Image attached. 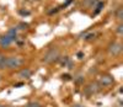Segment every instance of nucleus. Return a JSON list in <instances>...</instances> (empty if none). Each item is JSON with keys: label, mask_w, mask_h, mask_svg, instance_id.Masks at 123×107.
I'll list each match as a JSON object with an SVG mask.
<instances>
[{"label": "nucleus", "mask_w": 123, "mask_h": 107, "mask_svg": "<svg viewBox=\"0 0 123 107\" xmlns=\"http://www.w3.org/2000/svg\"><path fill=\"white\" fill-rule=\"evenodd\" d=\"M16 37H17V28H10L4 36L0 37V47L3 48L9 47L12 42L16 41Z\"/></svg>", "instance_id": "f257e3e1"}, {"label": "nucleus", "mask_w": 123, "mask_h": 107, "mask_svg": "<svg viewBox=\"0 0 123 107\" xmlns=\"http://www.w3.org/2000/svg\"><path fill=\"white\" fill-rule=\"evenodd\" d=\"M59 57H60V54H59L58 48L52 47V48H49V49L46 52V54H44L43 58H42V62L46 63V64H50V63H54V62L59 60Z\"/></svg>", "instance_id": "f03ea898"}, {"label": "nucleus", "mask_w": 123, "mask_h": 107, "mask_svg": "<svg viewBox=\"0 0 123 107\" xmlns=\"http://www.w3.org/2000/svg\"><path fill=\"white\" fill-rule=\"evenodd\" d=\"M24 64V58L22 57H6L5 62V68L6 69H17L22 67Z\"/></svg>", "instance_id": "7ed1b4c3"}, {"label": "nucleus", "mask_w": 123, "mask_h": 107, "mask_svg": "<svg viewBox=\"0 0 123 107\" xmlns=\"http://www.w3.org/2000/svg\"><path fill=\"white\" fill-rule=\"evenodd\" d=\"M122 49H123V47H122V44L119 43V42H113V43H111L108 46V53L113 57L119 56L122 53Z\"/></svg>", "instance_id": "20e7f679"}, {"label": "nucleus", "mask_w": 123, "mask_h": 107, "mask_svg": "<svg viewBox=\"0 0 123 107\" xmlns=\"http://www.w3.org/2000/svg\"><path fill=\"white\" fill-rule=\"evenodd\" d=\"M115 82V79L112 75H108V74H105V75H101L98 78V85L100 86H111L112 84Z\"/></svg>", "instance_id": "39448f33"}, {"label": "nucleus", "mask_w": 123, "mask_h": 107, "mask_svg": "<svg viewBox=\"0 0 123 107\" xmlns=\"http://www.w3.org/2000/svg\"><path fill=\"white\" fill-rule=\"evenodd\" d=\"M31 75H32V71H31L28 68H24L22 70L18 71V78L20 79H30Z\"/></svg>", "instance_id": "423d86ee"}, {"label": "nucleus", "mask_w": 123, "mask_h": 107, "mask_svg": "<svg viewBox=\"0 0 123 107\" xmlns=\"http://www.w3.org/2000/svg\"><path fill=\"white\" fill-rule=\"evenodd\" d=\"M98 90H100V85L96 84V82L89 84L87 88H86V91H87L89 94H96V92H98Z\"/></svg>", "instance_id": "0eeeda50"}, {"label": "nucleus", "mask_w": 123, "mask_h": 107, "mask_svg": "<svg viewBox=\"0 0 123 107\" xmlns=\"http://www.w3.org/2000/svg\"><path fill=\"white\" fill-rule=\"evenodd\" d=\"M59 59H60V58H59ZM60 63H62V65L68 67V68H71V65H73V63H71V60H70L68 57L62 58V59H60Z\"/></svg>", "instance_id": "6e6552de"}, {"label": "nucleus", "mask_w": 123, "mask_h": 107, "mask_svg": "<svg viewBox=\"0 0 123 107\" xmlns=\"http://www.w3.org/2000/svg\"><path fill=\"white\" fill-rule=\"evenodd\" d=\"M5 62H6V57L0 53V69H5Z\"/></svg>", "instance_id": "1a4fd4ad"}, {"label": "nucleus", "mask_w": 123, "mask_h": 107, "mask_svg": "<svg viewBox=\"0 0 123 107\" xmlns=\"http://www.w3.org/2000/svg\"><path fill=\"white\" fill-rule=\"evenodd\" d=\"M116 17H117L118 20H122V17H123V9H122V7H119V9L117 10V13H116Z\"/></svg>", "instance_id": "9d476101"}, {"label": "nucleus", "mask_w": 123, "mask_h": 107, "mask_svg": "<svg viewBox=\"0 0 123 107\" xmlns=\"http://www.w3.org/2000/svg\"><path fill=\"white\" fill-rule=\"evenodd\" d=\"M95 33H92V32H91V33H87V35H85V39L86 41H90V39H92V38H95Z\"/></svg>", "instance_id": "9b49d317"}, {"label": "nucleus", "mask_w": 123, "mask_h": 107, "mask_svg": "<svg viewBox=\"0 0 123 107\" xmlns=\"http://www.w3.org/2000/svg\"><path fill=\"white\" fill-rule=\"evenodd\" d=\"M104 7V3H98L97 4V6H96V11H95V14H98L100 11H101V9Z\"/></svg>", "instance_id": "f8f14e48"}, {"label": "nucleus", "mask_w": 123, "mask_h": 107, "mask_svg": "<svg viewBox=\"0 0 123 107\" xmlns=\"http://www.w3.org/2000/svg\"><path fill=\"white\" fill-rule=\"evenodd\" d=\"M27 107H41V105L38 102H30L27 105Z\"/></svg>", "instance_id": "ddd939ff"}, {"label": "nucleus", "mask_w": 123, "mask_h": 107, "mask_svg": "<svg viewBox=\"0 0 123 107\" xmlns=\"http://www.w3.org/2000/svg\"><path fill=\"white\" fill-rule=\"evenodd\" d=\"M117 32H118L119 35L123 33V25H122V24H119V25L117 26Z\"/></svg>", "instance_id": "4468645a"}, {"label": "nucleus", "mask_w": 123, "mask_h": 107, "mask_svg": "<svg viewBox=\"0 0 123 107\" xmlns=\"http://www.w3.org/2000/svg\"><path fill=\"white\" fill-rule=\"evenodd\" d=\"M62 78H63L64 80H70V75H68V74H65V75H63Z\"/></svg>", "instance_id": "2eb2a0df"}, {"label": "nucleus", "mask_w": 123, "mask_h": 107, "mask_svg": "<svg viewBox=\"0 0 123 107\" xmlns=\"http://www.w3.org/2000/svg\"><path fill=\"white\" fill-rule=\"evenodd\" d=\"M20 14H21V15H30L28 11H20Z\"/></svg>", "instance_id": "dca6fc26"}, {"label": "nucleus", "mask_w": 123, "mask_h": 107, "mask_svg": "<svg viewBox=\"0 0 123 107\" xmlns=\"http://www.w3.org/2000/svg\"><path fill=\"white\" fill-rule=\"evenodd\" d=\"M0 107H4V105H1V103H0Z\"/></svg>", "instance_id": "f3484780"}, {"label": "nucleus", "mask_w": 123, "mask_h": 107, "mask_svg": "<svg viewBox=\"0 0 123 107\" xmlns=\"http://www.w3.org/2000/svg\"><path fill=\"white\" fill-rule=\"evenodd\" d=\"M0 80H1V76H0Z\"/></svg>", "instance_id": "a211bd4d"}]
</instances>
